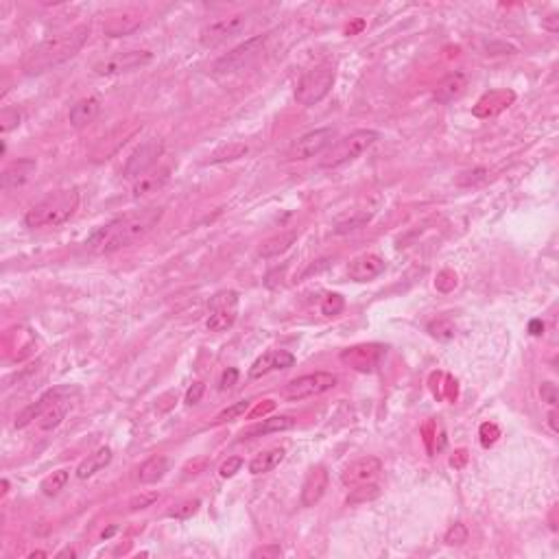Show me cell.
<instances>
[{"label":"cell","mask_w":559,"mask_h":559,"mask_svg":"<svg viewBox=\"0 0 559 559\" xmlns=\"http://www.w3.org/2000/svg\"><path fill=\"white\" fill-rule=\"evenodd\" d=\"M166 181H169V169L151 173V175H142L140 179H135V184H133V197L138 199V197H144V194L158 192Z\"/></svg>","instance_id":"obj_28"},{"label":"cell","mask_w":559,"mask_h":559,"mask_svg":"<svg viewBox=\"0 0 559 559\" xmlns=\"http://www.w3.org/2000/svg\"><path fill=\"white\" fill-rule=\"evenodd\" d=\"M467 90V74L465 72H450L437 83L435 87V101L437 103H452L465 94Z\"/></svg>","instance_id":"obj_21"},{"label":"cell","mask_w":559,"mask_h":559,"mask_svg":"<svg viewBox=\"0 0 559 559\" xmlns=\"http://www.w3.org/2000/svg\"><path fill=\"white\" fill-rule=\"evenodd\" d=\"M490 175L487 169H483V166H478V169H472V171H465L457 177V186H476L481 184V181H485Z\"/></svg>","instance_id":"obj_37"},{"label":"cell","mask_w":559,"mask_h":559,"mask_svg":"<svg viewBox=\"0 0 559 559\" xmlns=\"http://www.w3.org/2000/svg\"><path fill=\"white\" fill-rule=\"evenodd\" d=\"M467 461V452L465 450H457L455 452V457L450 459V465H455V467H461L463 463Z\"/></svg>","instance_id":"obj_51"},{"label":"cell","mask_w":559,"mask_h":559,"mask_svg":"<svg viewBox=\"0 0 559 559\" xmlns=\"http://www.w3.org/2000/svg\"><path fill=\"white\" fill-rule=\"evenodd\" d=\"M203 391H206V385L203 383H194L190 389H188V394H186V404L192 406V404H197L203 396Z\"/></svg>","instance_id":"obj_49"},{"label":"cell","mask_w":559,"mask_h":559,"mask_svg":"<svg viewBox=\"0 0 559 559\" xmlns=\"http://www.w3.org/2000/svg\"><path fill=\"white\" fill-rule=\"evenodd\" d=\"M269 37H271V33H262V35H253L247 42L238 44L236 49H232L230 53H225L217 59L215 66H212V72L215 74H234V72L251 68L262 57Z\"/></svg>","instance_id":"obj_5"},{"label":"cell","mask_w":559,"mask_h":559,"mask_svg":"<svg viewBox=\"0 0 559 559\" xmlns=\"http://www.w3.org/2000/svg\"><path fill=\"white\" fill-rule=\"evenodd\" d=\"M276 409V402H271L267 400V404H258V406H253V411L249 413V417H258V415H265L269 411H274Z\"/></svg>","instance_id":"obj_50"},{"label":"cell","mask_w":559,"mask_h":559,"mask_svg":"<svg viewBox=\"0 0 559 559\" xmlns=\"http://www.w3.org/2000/svg\"><path fill=\"white\" fill-rule=\"evenodd\" d=\"M79 208V190L77 188H62L51 192L40 203H35L24 215V225L31 230L57 228L74 217Z\"/></svg>","instance_id":"obj_3"},{"label":"cell","mask_w":559,"mask_h":559,"mask_svg":"<svg viewBox=\"0 0 559 559\" xmlns=\"http://www.w3.org/2000/svg\"><path fill=\"white\" fill-rule=\"evenodd\" d=\"M378 138H381L378 131H374V129H356V131H352L350 135H345V138L337 140L326 151L322 162H319L322 169H339V166L356 160L358 156L365 153V151Z\"/></svg>","instance_id":"obj_4"},{"label":"cell","mask_w":559,"mask_h":559,"mask_svg":"<svg viewBox=\"0 0 559 559\" xmlns=\"http://www.w3.org/2000/svg\"><path fill=\"white\" fill-rule=\"evenodd\" d=\"M549 426H551V431H553V433H557V431H559V426H557V411H555V409L549 413Z\"/></svg>","instance_id":"obj_53"},{"label":"cell","mask_w":559,"mask_h":559,"mask_svg":"<svg viewBox=\"0 0 559 559\" xmlns=\"http://www.w3.org/2000/svg\"><path fill=\"white\" fill-rule=\"evenodd\" d=\"M68 406H70V402L64 400V398L59 400L55 406H51V409L42 415V419H40V428H42V431H53V428H57V426L64 422V417H66V413H68Z\"/></svg>","instance_id":"obj_31"},{"label":"cell","mask_w":559,"mask_h":559,"mask_svg":"<svg viewBox=\"0 0 559 559\" xmlns=\"http://www.w3.org/2000/svg\"><path fill=\"white\" fill-rule=\"evenodd\" d=\"M199 501H186V503H181L179 507H175L169 516H173V518H190V516H194V513L199 511Z\"/></svg>","instance_id":"obj_42"},{"label":"cell","mask_w":559,"mask_h":559,"mask_svg":"<svg viewBox=\"0 0 559 559\" xmlns=\"http://www.w3.org/2000/svg\"><path fill=\"white\" fill-rule=\"evenodd\" d=\"M369 221V217H358V219H350V221H345V223H339L337 225V234H345V232H352V230H358L362 228Z\"/></svg>","instance_id":"obj_46"},{"label":"cell","mask_w":559,"mask_h":559,"mask_svg":"<svg viewBox=\"0 0 559 559\" xmlns=\"http://www.w3.org/2000/svg\"><path fill=\"white\" fill-rule=\"evenodd\" d=\"M164 151V142L160 138H149L147 142H142L133 153L127 158L125 166H123V177L125 179H140L142 175H147L153 164L160 160Z\"/></svg>","instance_id":"obj_10"},{"label":"cell","mask_w":559,"mask_h":559,"mask_svg":"<svg viewBox=\"0 0 559 559\" xmlns=\"http://www.w3.org/2000/svg\"><path fill=\"white\" fill-rule=\"evenodd\" d=\"M339 383V378L330 372H315V374H304L299 378L286 383L282 389V396L286 400H306V398H315L322 396L326 391L335 389Z\"/></svg>","instance_id":"obj_7"},{"label":"cell","mask_w":559,"mask_h":559,"mask_svg":"<svg viewBox=\"0 0 559 559\" xmlns=\"http://www.w3.org/2000/svg\"><path fill=\"white\" fill-rule=\"evenodd\" d=\"M87 37H90V26L79 24L70 28V31L42 40L33 49H28V53L24 55L22 59L24 74H42V72H49L57 66L66 64L68 59H72L83 49Z\"/></svg>","instance_id":"obj_2"},{"label":"cell","mask_w":559,"mask_h":559,"mask_svg":"<svg viewBox=\"0 0 559 559\" xmlns=\"http://www.w3.org/2000/svg\"><path fill=\"white\" fill-rule=\"evenodd\" d=\"M381 472H383V461L378 457H362L350 463L341 472V483L345 487L365 485V483H372Z\"/></svg>","instance_id":"obj_14"},{"label":"cell","mask_w":559,"mask_h":559,"mask_svg":"<svg viewBox=\"0 0 559 559\" xmlns=\"http://www.w3.org/2000/svg\"><path fill=\"white\" fill-rule=\"evenodd\" d=\"M467 537H470V531H467V526L461 524V522H455V524H452V526L448 528V531H446L444 542L450 544V547H461V544L467 542Z\"/></svg>","instance_id":"obj_36"},{"label":"cell","mask_w":559,"mask_h":559,"mask_svg":"<svg viewBox=\"0 0 559 559\" xmlns=\"http://www.w3.org/2000/svg\"><path fill=\"white\" fill-rule=\"evenodd\" d=\"M112 448L110 446H103V448H99V450H94L92 455H87L81 463H79V467H77V476L81 478V481H85V478H90V476H94L97 472H101L105 465H110V461H112Z\"/></svg>","instance_id":"obj_25"},{"label":"cell","mask_w":559,"mask_h":559,"mask_svg":"<svg viewBox=\"0 0 559 559\" xmlns=\"http://www.w3.org/2000/svg\"><path fill=\"white\" fill-rule=\"evenodd\" d=\"M166 472H169V459L162 457V455H156L140 465L138 478H140V483H144V485H153V483H158L166 476Z\"/></svg>","instance_id":"obj_27"},{"label":"cell","mask_w":559,"mask_h":559,"mask_svg":"<svg viewBox=\"0 0 559 559\" xmlns=\"http://www.w3.org/2000/svg\"><path fill=\"white\" fill-rule=\"evenodd\" d=\"M385 267H387L385 258H381L378 253H362L347 267V278L354 282H369L378 278L385 271Z\"/></svg>","instance_id":"obj_20"},{"label":"cell","mask_w":559,"mask_h":559,"mask_svg":"<svg viewBox=\"0 0 559 559\" xmlns=\"http://www.w3.org/2000/svg\"><path fill=\"white\" fill-rule=\"evenodd\" d=\"M238 315V293L236 291H219L210 299V315L206 328L210 332H225L230 330Z\"/></svg>","instance_id":"obj_9"},{"label":"cell","mask_w":559,"mask_h":559,"mask_svg":"<svg viewBox=\"0 0 559 559\" xmlns=\"http://www.w3.org/2000/svg\"><path fill=\"white\" fill-rule=\"evenodd\" d=\"M540 396H542V400L547 402V404L555 406V404H557V400H559L557 385H553V383H542V387H540Z\"/></svg>","instance_id":"obj_45"},{"label":"cell","mask_w":559,"mask_h":559,"mask_svg":"<svg viewBox=\"0 0 559 559\" xmlns=\"http://www.w3.org/2000/svg\"><path fill=\"white\" fill-rule=\"evenodd\" d=\"M381 494V487L374 485V483H365V485H356V490H352V494L347 496V505H356V503H365L372 501Z\"/></svg>","instance_id":"obj_33"},{"label":"cell","mask_w":559,"mask_h":559,"mask_svg":"<svg viewBox=\"0 0 559 559\" xmlns=\"http://www.w3.org/2000/svg\"><path fill=\"white\" fill-rule=\"evenodd\" d=\"M158 492H149V494H140V496H133L129 501V509L131 511H140V509H147L151 507L156 501H158Z\"/></svg>","instance_id":"obj_40"},{"label":"cell","mask_w":559,"mask_h":559,"mask_svg":"<svg viewBox=\"0 0 559 559\" xmlns=\"http://www.w3.org/2000/svg\"><path fill=\"white\" fill-rule=\"evenodd\" d=\"M142 26V16L138 11H123L118 16H112L108 22L103 24V33L108 37H125L138 31Z\"/></svg>","instance_id":"obj_22"},{"label":"cell","mask_w":559,"mask_h":559,"mask_svg":"<svg viewBox=\"0 0 559 559\" xmlns=\"http://www.w3.org/2000/svg\"><path fill=\"white\" fill-rule=\"evenodd\" d=\"M295 365V356L286 350H271L265 352L253 360V365L249 367V378H262V376L278 372V369H289Z\"/></svg>","instance_id":"obj_19"},{"label":"cell","mask_w":559,"mask_h":559,"mask_svg":"<svg viewBox=\"0 0 559 559\" xmlns=\"http://www.w3.org/2000/svg\"><path fill=\"white\" fill-rule=\"evenodd\" d=\"M387 347L376 345V343H365V345H354L341 352V362L356 372H372L381 365Z\"/></svg>","instance_id":"obj_13"},{"label":"cell","mask_w":559,"mask_h":559,"mask_svg":"<svg viewBox=\"0 0 559 559\" xmlns=\"http://www.w3.org/2000/svg\"><path fill=\"white\" fill-rule=\"evenodd\" d=\"M240 467H243V459H240V457H230L228 461H225L219 467V474L223 478H232V476H236V472H240Z\"/></svg>","instance_id":"obj_44"},{"label":"cell","mask_w":559,"mask_h":559,"mask_svg":"<svg viewBox=\"0 0 559 559\" xmlns=\"http://www.w3.org/2000/svg\"><path fill=\"white\" fill-rule=\"evenodd\" d=\"M528 330H531V335H533V337H540L542 332H544V324H542L540 319H533L531 326H528Z\"/></svg>","instance_id":"obj_52"},{"label":"cell","mask_w":559,"mask_h":559,"mask_svg":"<svg viewBox=\"0 0 559 559\" xmlns=\"http://www.w3.org/2000/svg\"><path fill=\"white\" fill-rule=\"evenodd\" d=\"M251 400H240V402H234L232 406H228L223 413L217 415V424H223V422H232V419H238V417H243L249 409H251Z\"/></svg>","instance_id":"obj_34"},{"label":"cell","mask_w":559,"mask_h":559,"mask_svg":"<svg viewBox=\"0 0 559 559\" xmlns=\"http://www.w3.org/2000/svg\"><path fill=\"white\" fill-rule=\"evenodd\" d=\"M345 308V299L337 293H330L326 299H324V304H322V312L328 315V317H335L339 315L341 310Z\"/></svg>","instance_id":"obj_38"},{"label":"cell","mask_w":559,"mask_h":559,"mask_svg":"<svg viewBox=\"0 0 559 559\" xmlns=\"http://www.w3.org/2000/svg\"><path fill=\"white\" fill-rule=\"evenodd\" d=\"M328 481H330V474L324 465L310 467L304 478V485H301V498H299L301 507H315L319 503L328 490Z\"/></svg>","instance_id":"obj_18"},{"label":"cell","mask_w":559,"mask_h":559,"mask_svg":"<svg viewBox=\"0 0 559 559\" xmlns=\"http://www.w3.org/2000/svg\"><path fill=\"white\" fill-rule=\"evenodd\" d=\"M498 437H501V428H498L496 424H483L481 426V444L485 446V448H490L492 444H496L498 442Z\"/></svg>","instance_id":"obj_41"},{"label":"cell","mask_w":559,"mask_h":559,"mask_svg":"<svg viewBox=\"0 0 559 559\" xmlns=\"http://www.w3.org/2000/svg\"><path fill=\"white\" fill-rule=\"evenodd\" d=\"M153 55L149 51H125V53H116L108 59H103L94 66V72L101 74V77H114V74H123V72H131L135 68H144Z\"/></svg>","instance_id":"obj_12"},{"label":"cell","mask_w":559,"mask_h":559,"mask_svg":"<svg viewBox=\"0 0 559 559\" xmlns=\"http://www.w3.org/2000/svg\"><path fill=\"white\" fill-rule=\"evenodd\" d=\"M245 26H247V16H243V13H236V16H230V18H221L201 28L199 42L203 49H217L228 40H232L234 35H238Z\"/></svg>","instance_id":"obj_11"},{"label":"cell","mask_w":559,"mask_h":559,"mask_svg":"<svg viewBox=\"0 0 559 559\" xmlns=\"http://www.w3.org/2000/svg\"><path fill=\"white\" fill-rule=\"evenodd\" d=\"M162 215L164 210L160 206H147L140 210H133V212H127L123 217H116L110 223H105L103 228H99L85 240V245L94 253H114L142 240L151 230L158 228Z\"/></svg>","instance_id":"obj_1"},{"label":"cell","mask_w":559,"mask_h":559,"mask_svg":"<svg viewBox=\"0 0 559 559\" xmlns=\"http://www.w3.org/2000/svg\"><path fill=\"white\" fill-rule=\"evenodd\" d=\"M431 335L437 337V339H452L455 337V326H452L448 319H440V322H433L428 326Z\"/></svg>","instance_id":"obj_39"},{"label":"cell","mask_w":559,"mask_h":559,"mask_svg":"<svg viewBox=\"0 0 559 559\" xmlns=\"http://www.w3.org/2000/svg\"><path fill=\"white\" fill-rule=\"evenodd\" d=\"M295 238H297V232L291 230V232H286V234H280L276 238H271L267 240V243L260 247V256H265V258H271V256H278L282 251L289 249L293 243H295Z\"/></svg>","instance_id":"obj_30"},{"label":"cell","mask_w":559,"mask_h":559,"mask_svg":"<svg viewBox=\"0 0 559 559\" xmlns=\"http://www.w3.org/2000/svg\"><path fill=\"white\" fill-rule=\"evenodd\" d=\"M362 26H365V24H362V22H356L354 26H347V35H354L356 31H360V28H362Z\"/></svg>","instance_id":"obj_55"},{"label":"cell","mask_w":559,"mask_h":559,"mask_svg":"<svg viewBox=\"0 0 559 559\" xmlns=\"http://www.w3.org/2000/svg\"><path fill=\"white\" fill-rule=\"evenodd\" d=\"M337 138V129L335 127H319L312 129L293 142V147L289 149V160H310L315 156H322L332 147V140Z\"/></svg>","instance_id":"obj_8"},{"label":"cell","mask_w":559,"mask_h":559,"mask_svg":"<svg viewBox=\"0 0 559 559\" xmlns=\"http://www.w3.org/2000/svg\"><path fill=\"white\" fill-rule=\"evenodd\" d=\"M435 286L437 289H440L442 293H448V291H452L457 286V276L452 274V271H442L440 276H437V280H435Z\"/></svg>","instance_id":"obj_43"},{"label":"cell","mask_w":559,"mask_h":559,"mask_svg":"<svg viewBox=\"0 0 559 559\" xmlns=\"http://www.w3.org/2000/svg\"><path fill=\"white\" fill-rule=\"evenodd\" d=\"M286 457V450L284 448H271V450H265L260 455H256L251 461H249V472L251 474H267L271 470H276V467L284 461Z\"/></svg>","instance_id":"obj_26"},{"label":"cell","mask_w":559,"mask_h":559,"mask_svg":"<svg viewBox=\"0 0 559 559\" xmlns=\"http://www.w3.org/2000/svg\"><path fill=\"white\" fill-rule=\"evenodd\" d=\"M99 112H101V103H99V99H94V97H87V99H81V101H77L70 108V114H68V120H70V125L74 127V129H83V127H87L90 123H94L97 120V116H99Z\"/></svg>","instance_id":"obj_23"},{"label":"cell","mask_w":559,"mask_h":559,"mask_svg":"<svg viewBox=\"0 0 559 559\" xmlns=\"http://www.w3.org/2000/svg\"><path fill=\"white\" fill-rule=\"evenodd\" d=\"M22 123V112L16 110V108H5L0 112V131L3 133H9L13 129H18Z\"/></svg>","instance_id":"obj_35"},{"label":"cell","mask_w":559,"mask_h":559,"mask_svg":"<svg viewBox=\"0 0 559 559\" xmlns=\"http://www.w3.org/2000/svg\"><path fill=\"white\" fill-rule=\"evenodd\" d=\"M35 171H37V162L33 158H20L16 162H11L3 171V175H0V186H3V190H18L33 179Z\"/></svg>","instance_id":"obj_17"},{"label":"cell","mask_w":559,"mask_h":559,"mask_svg":"<svg viewBox=\"0 0 559 559\" xmlns=\"http://www.w3.org/2000/svg\"><path fill=\"white\" fill-rule=\"evenodd\" d=\"M335 79H337V74L330 64H322V66L308 70L295 87V101L299 105H304V108L317 105L328 97L332 85H335Z\"/></svg>","instance_id":"obj_6"},{"label":"cell","mask_w":559,"mask_h":559,"mask_svg":"<svg viewBox=\"0 0 559 559\" xmlns=\"http://www.w3.org/2000/svg\"><path fill=\"white\" fill-rule=\"evenodd\" d=\"M7 492H9V481L5 478V481H3V494H7Z\"/></svg>","instance_id":"obj_56"},{"label":"cell","mask_w":559,"mask_h":559,"mask_svg":"<svg viewBox=\"0 0 559 559\" xmlns=\"http://www.w3.org/2000/svg\"><path fill=\"white\" fill-rule=\"evenodd\" d=\"M68 476H70L68 470H57V472L49 474L47 478L42 481V485H40L42 494H44V496H57L59 492H62V490L66 487Z\"/></svg>","instance_id":"obj_32"},{"label":"cell","mask_w":559,"mask_h":559,"mask_svg":"<svg viewBox=\"0 0 559 559\" xmlns=\"http://www.w3.org/2000/svg\"><path fill=\"white\" fill-rule=\"evenodd\" d=\"M513 101H516V92H513V90H507V87L492 90V92L483 94L476 101V105L472 108V114L476 118H494L498 114H503L505 110H509Z\"/></svg>","instance_id":"obj_15"},{"label":"cell","mask_w":559,"mask_h":559,"mask_svg":"<svg viewBox=\"0 0 559 559\" xmlns=\"http://www.w3.org/2000/svg\"><path fill=\"white\" fill-rule=\"evenodd\" d=\"M280 555H282L280 544H267V547H260V549H256L251 553V557H269V559L280 557Z\"/></svg>","instance_id":"obj_48"},{"label":"cell","mask_w":559,"mask_h":559,"mask_svg":"<svg viewBox=\"0 0 559 559\" xmlns=\"http://www.w3.org/2000/svg\"><path fill=\"white\" fill-rule=\"evenodd\" d=\"M295 426V419L291 415H276V417H267L260 424H253L247 431H243L240 440H256V437H265L271 433H284L291 431Z\"/></svg>","instance_id":"obj_24"},{"label":"cell","mask_w":559,"mask_h":559,"mask_svg":"<svg viewBox=\"0 0 559 559\" xmlns=\"http://www.w3.org/2000/svg\"><path fill=\"white\" fill-rule=\"evenodd\" d=\"M238 369H234V367H230V369H225L223 372V376H221V383H219V389L221 391H225V389H230V387H234L236 383H238Z\"/></svg>","instance_id":"obj_47"},{"label":"cell","mask_w":559,"mask_h":559,"mask_svg":"<svg viewBox=\"0 0 559 559\" xmlns=\"http://www.w3.org/2000/svg\"><path fill=\"white\" fill-rule=\"evenodd\" d=\"M64 394H66V389H49L47 394H42L33 404H28L26 409H22L16 415V422H13V426H16V428H26L28 424H33L35 419H42V415L47 413L51 406H55L59 400H62Z\"/></svg>","instance_id":"obj_16"},{"label":"cell","mask_w":559,"mask_h":559,"mask_svg":"<svg viewBox=\"0 0 559 559\" xmlns=\"http://www.w3.org/2000/svg\"><path fill=\"white\" fill-rule=\"evenodd\" d=\"M247 151L249 147L245 142H230V144H225L221 147L219 151H215L212 156H210V164H223V162H234L238 158H243L247 156Z\"/></svg>","instance_id":"obj_29"},{"label":"cell","mask_w":559,"mask_h":559,"mask_svg":"<svg viewBox=\"0 0 559 559\" xmlns=\"http://www.w3.org/2000/svg\"><path fill=\"white\" fill-rule=\"evenodd\" d=\"M544 26H547L549 31H553V33H555V31H557V18H555V16H551L547 22H544Z\"/></svg>","instance_id":"obj_54"}]
</instances>
